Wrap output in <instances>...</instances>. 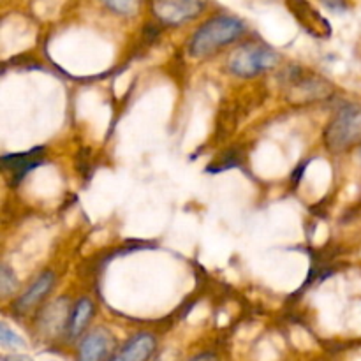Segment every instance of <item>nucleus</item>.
<instances>
[{
	"mask_svg": "<svg viewBox=\"0 0 361 361\" xmlns=\"http://www.w3.org/2000/svg\"><path fill=\"white\" fill-rule=\"evenodd\" d=\"M245 32V25L235 16H215L201 25L192 35L189 51L192 56H207L240 37Z\"/></svg>",
	"mask_w": 361,
	"mask_h": 361,
	"instance_id": "nucleus-1",
	"label": "nucleus"
},
{
	"mask_svg": "<svg viewBox=\"0 0 361 361\" xmlns=\"http://www.w3.org/2000/svg\"><path fill=\"white\" fill-rule=\"evenodd\" d=\"M279 63L277 51L261 42H247L229 56V71L240 78H254Z\"/></svg>",
	"mask_w": 361,
	"mask_h": 361,
	"instance_id": "nucleus-2",
	"label": "nucleus"
},
{
	"mask_svg": "<svg viewBox=\"0 0 361 361\" xmlns=\"http://www.w3.org/2000/svg\"><path fill=\"white\" fill-rule=\"evenodd\" d=\"M361 140V108L345 106L324 130V145L330 152H344Z\"/></svg>",
	"mask_w": 361,
	"mask_h": 361,
	"instance_id": "nucleus-3",
	"label": "nucleus"
},
{
	"mask_svg": "<svg viewBox=\"0 0 361 361\" xmlns=\"http://www.w3.org/2000/svg\"><path fill=\"white\" fill-rule=\"evenodd\" d=\"M286 83H288V99L293 102L321 101V99H326L334 90L330 81L300 67L291 71Z\"/></svg>",
	"mask_w": 361,
	"mask_h": 361,
	"instance_id": "nucleus-4",
	"label": "nucleus"
},
{
	"mask_svg": "<svg viewBox=\"0 0 361 361\" xmlns=\"http://www.w3.org/2000/svg\"><path fill=\"white\" fill-rule=\"evenodd\" d=\"M152 9L166 25H180L196 18L204 9V0H154Z\"/></svg>",
	"mask_w": 361,
	"mask_h": 361,
	"instance_id": "nucleus-5",
	"label": "nucleus"
},
{
	"mask_svg": "<svg viewBox=\"0 0 361 361\" xmlns=\"http://www.w3.org/2000/svg\"><path fill=\"white\" fill-rule=\"evenodd\" d=\"M286 6L291 11L300 25L317 39H326L331 35V25L309 0H286Z\"/></svg>",
	"mask_w": 361,
	"mask_h": 361,
	"instance_id": "nucleus-6",
	"label": "nucleus"
},
{
	"mask_svg": "<svg viewBox=\"0 0 361 361\" xmlns=\"http://www.w3.org/2000/svg\"><path fill=\"white\" fill-rule=\"evenodd\" d=\"M113 345L111 334L104 328H97V330L90 331L87 337L81 341L80 353H78V360L80 361H102L104 356L108 355L109 349Z\"/></svg>",
	"mask_w": 361,
	"mask_h": 361,
	"instance_id": "nucleus-7",
	"label": "nucleus"
},
{
	"mask_svg": "<svg viewBox=\"0 0 361 361\" xmlns=\"http://www.w3.org/2000/svg\"><path fill=\"white\" fill-rule=\"evenodd\" d=\"M155 351V338L150 334H140L130 338L118 355L109 361H148Z\"/></svg>",
	"mask_w": 361,
	"mask_h": 361,
	"instance_id": "nucleus-8",
	"label": "nucleus"
},
{
	"mask_svg": "<svg viewBox=\"0 0 361 361\" xmlns=\"http://www.w3.org/2000/svg\"><path fill=\"white\" fill-rule=\"evenodd\" d=\"M42 148H34L30 152H23V154H13V155H4L2 164L4 168L9 169L13 173L14 180H21L28 171L37 168L41 162Z\"/></svg>",
	"mask_w": 361,
	"mask_h": 361,
	"instance_id": "nucleus-9",
	"label": "nucleus"
},
{
	"mask_svg": "<svg viewBox=\"0 0 361 361\" xmlns=\"http://www.w3.org/2000/svg\"><path fill=\"white\" fill-rule=\"evenodd\" d=\"M53 282H55V275H53L51 271H46V274L39 275L37 281L30 286V289H28V291H25L23 295L18 298L16 309L20 310V312H25V310L32 309L35 303L41 302L42 296L48 295V291L51 289Z\"/></svg>",
	"mask_w": 361,
	"mask_h": 361,
	"instance_id": "nucleus-10",
	"label": "nucleus"
},
{
	"mask_svg": "<svg viewBox=\"0 0 361 361\" xmlns=\"http://www.w3.org/2000/svg\"><path fill=\"white\" fill-rule=\"evenodd\" d=\"M92 312H94V305H92V302L88 298H81L80 302L73 307V312L69 314V321H67L69 337H78V335L85 330L87 323L90 321Z\"/></svg>",
	"mask_w": 361,
	"mask_h": 361,
	"instance_id": "nucleus-11",
	"label": "nucleus"
},
{
	"mask_svg": "<svg viewBox=\"0 0 361 361\" xmlns=\"http://www.w3.org/2000/svg\"><path fill=\"white\" fill-rule=\"evenodd\" d=\"M101 2L120 16H134L140 9V0H101Z\"/></svg>",
	"mask_w": 361,
	"mask_h": 361,
	"instance_id": "nucleus-12",
	"label": "nucleus"
},
{
	"mask_svg": "<svg viewBox=\"0 0 361 361\" xmlns=\"http://www.w3.org/2000/svg\"><path fill=\"white\" fill-rule=\"evenodd\" d=\"M0 342H2L4 348H13V349L25 348L23 338H21L18 334H14L6 323L0 324Z\"/></svg>",
	"mask_w": 361,
	"mask_h": 361,
	"instance_id": "nucleus-13",
	"label": "nucleus"
},
{
	"mask_svg": "<svg viewBox=\"0 0 361 361\" xmlns=\"http://www.w3.org/2000/svg\"><path fill=\"white\" fill-rule=\"evenodd\" d=\"M16 288V277H14L13 271L7 267H2V274H0V289H2L4 295L11 293Z\"/></svg>",
	"mask_w": 361,
	"mask_h": 361,
	"instance_id": "nucleus-14",
	"label": "nucleus"
},
{
	"mask_svg": "<svg viewBox=\"0 0 361 361\" xmlns=\"http://www.w3.org/2000/svg\"><path fill=\"white\" fill-rule=\"evenodd\" d=\"M328 9H331L334 13H344L348 11V2L345 0H321Z\"/></svg>",
	"mask_w": 361,
	"mask_h": 361,
	"instance_id": "nucleus-15",
	"label": "nucleus"
},
{
	"mask_svg": "<svg viewBox=\"0 0 361 361\" xmlns=\"http://www.w3.org/2000/svg\"><path fill=\"white\" fill-rule=\"evenodd\" d=\"M4 361H34V360L28 358V356H23V355H11V356H6Z\"/></svg>",
	"mask_w": 361,
	"mask_h": 361,
	"instance_id": "nucleus-16",
	"label": "nucleus"
},
{
	"mask_svg": "<svg viewBox=\"0 0 361 361\" xmlns=\"http://www.w3.org/2000/svg\"><path fill=\"white\" fill-rule=\"evenodd\" d=\"M190 361H217V360H215V356L212 355H201V356H196V358H192Z\"/></svg>",
	"mask_w": 361,
	"mask_h": 361,
	"instance_id": "nucleus-17",
	"label": "nucleus"
},
{
	"mask_svg": "<svg viewBox=\"0 0 361 361\" xmlns=\"http://www.w3.org/2000/svg\"><path fill=\"white\" fill-rule=\"evenodd\" d=\"M358 155H360V161H361V148H360V152H358Z\"/></svg>",
	"mask_w": 361,
	"mask_h": 361,
	"instance_id": "nucleus-18",
	"label": "nucleus"
}]
</instances>
